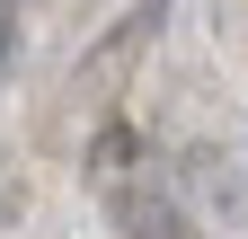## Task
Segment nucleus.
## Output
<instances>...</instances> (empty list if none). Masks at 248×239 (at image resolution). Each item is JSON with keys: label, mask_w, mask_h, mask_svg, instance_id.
Instances as JSON below:
<instances>
[{"label": "nucleus", "mask_w": 248, "mask_h": 239, "mask_svg": "<svg viewBox=\"0 0 248 239\" xmlns=\"http://www.w3.org/2000/svg\"><path fill=\"white\" fill-rule=\"evenodd\" d=\"M186 204H195L213 230L248 239V168H239V160H213V151H195V160H186Z\"/></svg>", "instance_id": "nucleus-1"}, {"label": "nucleus", "mask_w": 248, "mask_h": 239, "mask_svg": "<svg viewBox=\"0 0 248 239\" xmlns=\"http://www.w3.org/2000/svg\"><path fill=\"white\" fill-rule=\"evenodd\" d=\"M151 27H160V0H142L133 18H115V27H107V45L80 62V89H115V80H124V62L142 53V36H151Z\"/></svg>", "instance_id": "nucleus-2"}, {"label": "nucleus", "mask_w": 248, "mask_h": 239, "mask_svg": "<svg viewBox=\"0 0 248 239\" xmlns=\"http://www.w3.org/2000/svg\"><path fill=\"white\" fill-rule=\"evenodd\" d=\"M115 239H186V204L151 195V186H124L115 195Z\"/></svg>", "instance_id": "nucleus-3"}, {"label": "nucleus", "mask_w": 248, "mask_h": 239, "mask_svg": "<svg viewBox=\"0 0 248 239\" xmlns=\"http://www.w3.org/2000/svg\"><path fill=\"white\" fill-rule=\"evenodd\" d=\"M142 160V133L133 124H107L98 142H89V168H98V177H115V168H133Z\"/></svg>", "instance_id": "nucleus-4"}, {"label": "nucleus", "mask_w": 248, "mask_h": 239, "mask_svg": "<svg viewBox=\"0 0 248 239\" xmlns=\"http://www.w3.org/2000/svg\"><path fill=\"white\" fill-rule=\"evenodd\" d=\"M9 62H18V9L0 0V71H9Z\"/></svg>", "instance_id": "nucleus-5"}]
</instances>
